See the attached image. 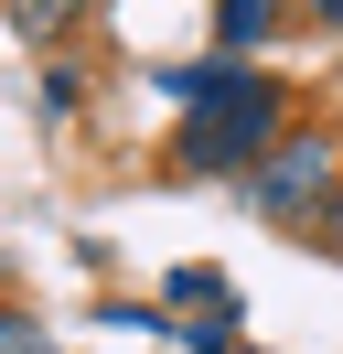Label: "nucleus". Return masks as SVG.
Segmentation results:
<instances>
[{"label": "nucleus", "mask_w": 343, "mask_h": 354, "mask_svg": "<svg viewBox=\"0 0 343 354\" xmlns=\"http://www.w3.org/2000/svg\"><path fill=\"white\" fill-rule=\"evenodd\" d=\"M172 97H204L172 140L183 172H257V161L290 140V97L279 86H236V75H172Z\"/></svg>", "instance_id": "obj_1"}, {"label": "nucleus", "mask_w": 343, "mask_h": 354, "mask_svg": "<svg viewBox=\"0 0 343 354\" xmlns=\"http://www.w3.org/2000/svg\"><path fill=\"white\" fill-rule=\"evenodd\" d=\"M247 215L311 236L322 215H343V129H290L268 161L247 172Z\"/></svg>", "instance_id": "obj_2"}, {"label": "nucleus", "mask_w": 343, "mask_h": 354, "mask_svg": "<svg viewBox=\"0 0 343 354\" xmlns=\"http://www.w3.org/2000/svg\"><path fill=\"white\" fill-rule=\"evenodd\" d=\"M0 11H11V32H21V44H54V32L75 22L86 0H0Z\"/></svg>", "instance_id": "obj_3"}, {"label": "nucleus", "mask_w": 343, "mask_h": 354, "mask_svg": "<svg viewBox=\"0 0 343 354\" xmlns=\"http://www.w3.org/2000/svg\"><path fill=\"white\" fill-rule=\"evenodd\" d=\"M214 32H225V54L268 44V32H279V0H225V22H214Z\"/></svg>", "instance_id": "obj_4"}, {"label": "nucleus", "mask_w": 343, "mask_h": 354, "mask_svg": "<svg viewBox=\"0 0 343 354\" xmlns=\"http://www.w3.org/2000/svg\"><path fill=\"white\" fill-rule=\"evenodd\" d=\"M172 301H193V311H225V268H183V279H172Z\"/></svg>", "instance_id": "obj_5"}, {"label": "nucleus", "mask_w": 343, "mask_h": 354, "mask_svg": "<svg viewBox=\"0 0 343 354\" xmlns=\"http://www.w3.org/2000/svg\"><path fill=\"white\" fill-rule=\"evenodd\" d=\"M0 354H54V333H43L33 311H0Z\"/></svg>", "instance_id": "obj_6"}]
</instances>
